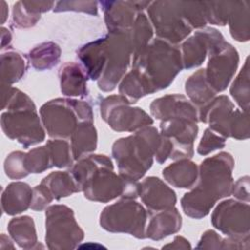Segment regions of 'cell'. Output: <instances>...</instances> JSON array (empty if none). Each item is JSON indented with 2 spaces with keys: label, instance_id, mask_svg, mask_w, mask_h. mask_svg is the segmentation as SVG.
Wrapping results in <instances>:
<instances>
[{
  "label": "cell",
  "instance_id": "6da1fadb",
  "mask_svg": "<svg viewBox=\"0 0 250 250\" xmlns=\"http://www.w3.org/2000/svg\"><path fill=\"white\" fill-rule=\"evenodd\" d=\"M69 172L89 200L105 203L117 197L135 199L139 196L140 184L115 174L112 161L106 155H86L78 159Z\"/></svg>",
  "mask_w": 250,
  "mask_h": 250
},
{
  "label": "cell",
  "instance_id": "7a4b0ae2",
  "mask_svg": "<svg viewBox=\"0 0 250 250\" xmlns=\"http://www.w3.org/2000/svg\"><path fill=\"white\" fill-rule=\"evenodd\" d=\"M233 157L220 152L204 159L198 168L196 186L181 199L184 213L194 219L207 216L216 202L231 194Z\"/></svg>",
  "mask_w": 250,
  "mask_h": 250
},
{
  "label": "cell",
  "instance_id": "3957f363",
  "mask_svg": "<svg viewBox=\"0 0 250 250\" xmlns=\"http://www.w3.org/2000/svg\"><path fill=\"white\" fill-rule=\"evenodd\" d=\"M160 138L157 129L149 125L137 130L134 135L116 140L112 146V156L119 174L132 181L143 178L152 166Z\"/></svg>",
  "mask_w": 250,
  "mask_h": 250
},
{
  "label": "cell",
  "instance_id": "277c9868",
  "mask_svg": "<svg viewBox=\"0 0 250 250\" xmlns=\"http://www.w3.org/2000/svg\"><path fill=\"white\" fill-rule=\"evenodd\" d=\"M183 68L180 49L159 38L133 57L132 69L141 74L153 93L170 86Z\"/></svg>",
  "mask_w": 250,
  "mask_h": 250
},
{
  "label": "cell",
  "instance_id": "5b68a950",
  "mask_svg": "<svg viewBox=\"0 0 250 250\" xmlns=\"http://www.w3.org/2000/svg\"><path fill=\"white\" fill-rule=\"evenodd\" d=\"M40 118L50 137L65 139L72 135L79 123L93 122L94 114L92 106L84 101L58 98L41 106Z\"/></svg>",
  "mask_w": 250,
  "mask_h": 250
},
{
  "label": "cell",
  "instance_id": "8992f818",
  "mask_svg": "<svg viewBox=\"0 0 250 250\" xmlns=\"http://www.w3.org/2000/svg\"><path fill=\"white\" fill-rule=\"evenodd\" d=\"M146 217V209L139 202L121 198L103 210L100 225L110 232H124L138 238H145Z\"/></svg>",
  "mask_w": 250,
  "mask_h": 250
},
{
  "label": "cell",
  "instance_id": "52a82bcc",
  "mask_svg": "<svg viewBox=\"0 0 250 250\" xmlns=\"http://www.w3.org/2000/svg\"><path fill=\"white\" fill-rule=\"evenodd\" d=\"M146 10L159 39L177 45L192 31L184 18L181 1H153Z\"/></svg>",
  "mask_w": 250,
  "mask_h": 250
},
{
  "label": "cell",
  "instance_id": "ba28073f",
  "mask_svg": "<svg viewBox=\"0 0 250 250\" xmlns=\"http://www.w3.org/2000/svg\"><path fill=\"white\" fill-rule=\"evenodd\" d=\"M105 37V63L98 79V86L104 92H111L125 76L132 56V47L129 32H108Z\"/></svg>",
  "mask_w": 250,
  "mask_h": 250
},
{
  "label": "cell",
  "instance_id": "9c48e42d",
  "mask_svg": "<svg viewBox=\"0 0 250 250\" xmlns=\"http://www.w3.org/2000/svg\"><path fill=\"white\" fill-rule=\"evenodd\" d=\"M46 242L49 248H74L84 236L73 211L65 205H52L46 209Z\"/></svg>",
  "mask_w": 250,
  "mask_h": 250
},
{
  "label": "cell",
  "instance_id": "30bf717a",
  "mask_svg": "<svg viewBox=\"0 0 250 250\" xmlns=\"http://www.w3.org/2000/svg\"><path fill=\"white\" fill-rule=\"evenodd\" d=\"M132 103L122 95H111L101 103V116L117 132H136L152 125V118L141 107L130 106Z\"/></svg>",
  "mask_w": 250,
  "mask_h": 250
},
{
  "label": "cell",
  "instance_id": "8fae6325",
  "mask_svg": "<svg viewBox=\"0 0 250 250\" xmlns=\"http://www.w3.org/2000/svg\"><path fill=\"white\" fill-rule=\"evenodd\" d=\"M41 122L36 106L11 109L1 115V128L4 134L24 147L44 141L45 130Z\"/></svg>",
  "mask_w": 250,
  "mask_h": 250
},
{
  "label": "cell",
  "instance_id": "7c38bea8",
  "mask_svg": "<svg viewBox=\"0 0 250 250\" xmlns=\"http://www.w3.org/2000/svg\"><path fill=\"white\" fill-rule=\"evenodd\" d=\"M209 61L205 70L206 81L214 92L226 90L232 79L239 62L236 49L225 39L216 44L208 52Z\"/></svg>",
  "mask_w": 250,
  "mask_h": 250
},
{
  "label": "cell",
  "instance_id": "4fadbf2b",
  "mask_svg": "<svg viewBox=\"0 0 250 250\" xmlns=\"http://www.w3.org/2000/svg\"><path fill=\"white\" fill-rule=\"evenodd\" d=\"M213 226L231 237L249 236V205L242 201H222L212 214Z\"/></svg>",
  "mask_w": 250,
  "mask_h": 250
},
{
  "label": "cell",
  "instance_id": "5bb4252c",
  "mask_svg": "<svg viewBox=\"0 0 250 250\" xmlns=\"http://www.w3.org/2000/svg\"><path fill=\"white\" fill-rule=\"evenodd\" d=\"M198 126L196 122L173 118L160 123V134L168 138L172 144L170 158L174 160L191 158L193 155V142L197 137Z\"/></svg>",
  "mask_w": 250,
  "mask_h": 250
},
{
  "label": "cell",
  "instance_id": "9a60e30c",
  "mask_svg": "<svg viewBox=\"0 0 250 250\" xmlns=\"http://www.w3.org/2000/svg\"><path fill=\"white\" fill-rule=\"evenodd\" d=\"M151 1H100L108 32H129L137 15L147 9Z\"/></svg>",
  "mask_w": 250,
  "mask_h": 250
},
{
  "label": "cell",
  "instance_id": "2e32d148",
  "mask_svg": "<svg viewBox=\"0 0 250 250\" xmlns=\"http://www.w3.org/2000/svg\"><path fill=\"white\" fill-rule=\"evenodd\" d=\"M224 39L222 33L212 27H203L195 31L181 46L183 67L190 69L202 64L210 49Z\"/></svg>",
  "mask_w": 250,
  "mask_h": 250
},
{
  "label": "cell",
  "instance_id": "e0dca14e",
  "mask_svg": "<svg viewBox=\"0 0 250 250\" xmlns=\"http://www.w3.org/2000/svg\"><path fill=\"white\" fill-rule=\"evenodd\" d=\"M149 108L152 116L161 121L173 118L198 121L196 106L183 95L173 94L155 99Z\"/></svg>",
  "mask_w": 250,
  "mask_h": 250
},
{
  "label": "cell",
  "instance_id": "ac0fdd59",
  "mask_svg": "<svg viewBox=\"0 0 250 250\" xmlns=\"http://www.w3.org/2000/svg\"><path fill=\"white\" fill-rule=\"evenodd\" d=\"M139 196L150 213L175 206V191L157 177H147L140 184Z\"/></svg>",
  "mask_w": 250,
  "mask_h": 250
},
{
  "label": "cell",
  "instance_id": "d6986e66",
  "mask_svg": "<svg viewBox=\"0 0 250 250\" xmlns=\"http://www.w3.org/2000/svg\"><path fill=\"white\" fill-rule=\"evenodd\" d=\"M233 110L234 104L231 101L227 96H219L198 109V120L208 123L211 130L227 139Z\"/></svg>",
  "mask_w": 250,
  "mask_h": 250
},
{
  "label": "cell",
  "instance_id": "ffe728a7",
  "mask_svg": "<svg viewBox=\"0 0 250 250\" xmlns=\"http://www.w3.org/2000/svg\"><path fill=\"white\" fill-rule=\"evenodd\" d=\"M106 56L105 35L95 41L87 43L79 49L77 57L87 76L92 80H98L103 73Z\"/></svg>",
  "mask_w": 250,
  "mask_h": 250
},
{
  "label": "cell",
  "instance_id": "44dd1931",
  "mask_svg": "<svg viewBox=\"0 0 250 250\" xmlns=\"http://www.w3.org/2000/svg\"><path fill=\"white\" fill-rule=\"evenodd\" d=\"M33 188L24 182H13L2 191L1 207L7 215H17L30 208Z\"/></svg>",
  "mask_w": 250,
  "mask_h": 250
},
{
  "label": "cell",
  "instance_id": "7402d4cb",
  "mask_svg": "<svg viewBox=\"0 0 250 250\" xmlns=\"http://www.w3.org/2000/svg\"><path fill=\"white\" fill-rule=\"evenodd\" d=\"M182 217L177 208L154 212L146 229V237L153 240L162 239L181 229Z\"/></svg>",
  "mask_w": 250,
  "mask_h": 250
},
{
  "label": "cell",
  "instance_id": "603a6c76",
  "mask_svg": "<svg viewBox=\"0 0 250 250\" xmlns=\"http://www.w3.org/2000/svg\"><path fill=\"white\" fill-rule=\"evenodd\" d=\"M61 91L68 97H84L87 95V74L82 66L75 62H66L59 72Z\"/></svg>",
  "mask_w": 250,
  "mask_h": 250
},
{
  "label": "cell",
  "instance_id": "cb8c5ba5",
  "mask_svg": "<svg viewBox=\"0 0 250 250\" xmlns=\"http://www.w3.org/2000/svg\"><path fill=\"white\" fill-rule=\"evenodd\" d=\"M162 175L175 188H191L197 181L198 167L187 158L179 159L163 169Z\"/></svg>",
  "mask_w": 250,
  "mask_h": 250
},
{
  "label": "cell",
  "instance_id": "d4e9b609",
  "mask_svg": "<svg viewBox=\"0 0 250 250\" xmlns=\"http://www.w3.org/2000/svg\"><path fill=\"white\" fill-rule=\"evenodd\" d=\"M70 138L71 152L74 160L89 155L97 147L98 135L93 122L84 121L79 123Z\"/></svg>",
  "mask_w": 250,
  "mask_h": 250
},
{
  "label": "cell",
  "instance_id": "484cf974",
  "mask_svg": "<svg viewBox=\"0 0 250 250\" xmlns=\"http://www.w3.org/2000/svg\"><path fill=\"white\" fill-rule=\"evenodd\" d=\"M228 23L233 39L239 42L249 40V1H232Z\"/></svg>",
  "mask_w": 250,
  "mask_h": 250
},
{
  "label": "cell",
  "instance_id": "4316f807",
  "mask_svg": "<svg viewBox=\"0 0 250 250\" xmlns=\"http://www.w3.org/2000/svg\"><path fill=\"white\" fill-rule=\"evenodd\" d=\"M185 89L189 101L199 108L210 103L216 96V93L206 81L205 70L203 68L188 77L186 81Z\"/></svg>",
  "mask_w": 250,
  "mask_h": 250
},
{
  "label": "cell",
  "instance_id": "83f0119b",
  "mask_svg": "<svg viewBox=\"0 0 250 250\" xmlns=\"http://www.w3.org/2000/svg\"><path fill=\"white\" fill-rule=\"evenodd\" d=\"M41 184L49 190L56 200L80 191L69 171L52 172L41 181Z\"/></svg>",
  "mask_w": 250,
  "mask_h": 250
},
{
  "label": "cell",
  "instance_id": "f1b7e54d",
  "mask_svg": "<svg viewBox=\"0 0 250 250\" xmlns=\"http://www.w3.org/2000/svg\"><path fill=\"white\" fill-rule=\"evenodd\" d=\"M26 70V62L22 56L13 50L1 55V85L11 86L19 81Z\"/></svg>",
  "mask_w": 250,
  "mask_h": 250
},
{
  "label": "cell",
  "instance_id": "f546056e",
  "mask_svg": "<svg viewBox=\"0 0 250 250\" xmlns=\"http://www.w3.org/2000/svg\"><path fill=\"white\" fill-rule=\"evenodd\" d=\"M8 230L11 237L22 248H32L37 242L35 225L29 216L12 219L8 224Z\"/></svg>",
  "mask_w": 250,
  "mask_h": 250
},
{
  "label": "cell",
  "instance_id": "4dcf8cb0",
  "mask_svg": "<svg viewBox=\"0 0 250 250\" xmlns=\"http://www.w3.org/2000/svg\"><path fill=\"white\" fill-rule=\"evenodd\" d=\"M61 58V48L54 42H44L30 50L29 62L36 70H48L57 65Z\"/></svg>",
  "mask_w": 250,
  "mask_h": 250
},
{
  "label": "cell",
  "instance_id": "1f68e13d",
  "mask_svg": "<svg viewBox=\"0 0 250 250\" xmlns=\"http://www.w3.org/2000/svg\"><path fill=\"white\" fill-rule=\"evenodd\" d=\"M132 47V56L140 54L151 41L153 36V27L144 12L137 15L135 22L129 31Z\"/></svg>",
  "mask_w": 250,
  "mask_h": 250
},
{
  "label": "cell",
  "instance_id": "d6a6232c",
  "mask_svg": "<svg viewBox=\"0 0 250 250\" xmlns=\"http://www.w3.org/2000/svg\"><path fill=\"white\" fill-rule=\"evenodd\" d=\"M118 90L119 94L126 97L132 104L153 93L147 82L135 69H132L122 78Z\"/></svg>",
  "mask_w": 250,
  "mask_h": 250
},
{
  "label": "cell",
  "instance_id": "836d02e7",
  "mask_svg": "<svg viewBox=\"0 0 250 250\" xmlns=\"http://www.w3.org/2000/svg\"><path fill=\"white\" fill-rule=\"evenodd\" d=\"M230 95L242 110L248 111L249 108V67L248 59H246L243 67L238 73L237 77L232 82Z\"/></svg>",
  "mask_w": 250,
  "mask_h": 250
},
{
  "label": "cell",
  "instance_id": "e575fe53",
  "mask_svg": "<svg viewBox=\"0 0 250 250\" xmlns=\"http://www.w3.org/2000/svg\"><path fill=\"white\" fill-rule=\"evenodd\" d=\"M24 165L27 172L38 174L42 173L52 167L53 161L50 154V150L47 145L39 147H35L29 150L24 155Z\"/></svg>",
  "mask_w": 250,
  "mask_h": 250
},
{
  "label": "cell",
  "instance_id": "d590c367",
  "mask_svg": "<svg viewBox=\"0 0 250 250\" xmlns=\"http://www.w3.org/2000/svg\"><path fill=\"white\" fill-rule=\"evenodd\" d=\"M207 23L226 25L232 1H203Z\"/></svg>",
  "mask_w": 250,
  "mask_h": 250
},
{
  "label": "cell",
  "instance_id": "8d00e7d4",
  "mask_svg": "<svg viewBox=\"0 0 250 250\" xmlns=\"http://www.w3.org/2000/svg\"><path fill=\"white\" fill-rule=\"evenodd\" d=\"M47 146L50 150L53 165L59 168L71 166L73 162V156L71 152V146L69 144L62 139L49 140Z\"/></svg>",
  "mask_w": 250,
  "mask_h": 250
},
{
  "label": "cell",
  "instance_id": "74e56055",
  "mask_svg": "<svg viewBox=\"0 0 250 250\" xmlns=\"http://www.w3.org/2000/svg\"><path fill=\"white\" fill-rule=\"evenodd\" d=\"M181 7L185 20L192 29H200L205 27L207 21L203 2L181 1Z\"/></svg>",
  "mask_w": 250,
  "mask_h": 250
},
{
  "label": "cell",
  "instance_id": "f35d334b",
  "mask_svg": "<svg viewBox=\"0 0 250 250\" xmlns=\"http://www.w3.org/2000/svg\"><path fill=\"white\" fill-rule=\"evenodd\" d=\"M229 137L245 140L249 137L248 111L234 109L229 124Z\"/></svg>",
  "mask_w": 250,
  "mask_h": 250
},
{
  "label": "cell",
  "instance_id": "ab89813d",
  "mask_svg": "<svg viewBox=\"0 0 250 250\" xmlns=\"http://www.w3.org/2000/svg\"><path fill=\"white\" fill-rule=\"evenodd\" d=\"M24 155L22 151H13L6 157L4 170L10 179L20 180L29 174L24 165Z\"/></svg>",
  "mask_w": 250,
  "mask_h": 250
},
{
  "label": "cell",
  "instance_id": "60d3db41",
  "mask_svg": "<svg viewBox=\"0 0 250 250\" xmlns=\"http://www.w3.org/2000/svg\"><path fill=\"white\" fill-rule=\"evenodd\" d=\"M40 18V15H33L27 12L21 1L16 2L13 6L12 25L16 28H28L34 26Z\"/></svg>",
  "mask_w": 250,
  "mask_h": 250
},
{
  "label": "cell",
  "instance_id": "b9f144b4",
  "mask_svg": "<svg viewBox=\"0 0 250 250\" xmlns=\"http://www.w3.org/2000/svg\"><path fill=\"white\" fill-rule=\"evenodd\" d=\"M98 5L97 1H59L56 2V5L53 9L54 12H83L89 15L97 16L98 15Z\"/></svg>",
  "mask_w": 250,
  "mask_h": 250
},
{
  "label": "cell",
  "instance_id": "7bdbcfd3",
  "mask_svg": "<svg viewBox=\"0 0 250 250\" xmlns=\"http://www.w3.org/2000/svg\"><path fill=\"white\" fill-rule=\"evenodd\" d=\"M225 146L226 138L217 134L210 128H207L198 144L197 153L200 155H207L216 149L223 148Z\"/></svg>",
  "mask_w": 250,
  "mask_h": 250
},
{
  "label": "cell",
  "instance_id": "ee69618b",
  "mask_svg": "<svg viewBox=\"0 0 250 250\" xmlns=\"http://www.w3.org/2000/svg\"><path fill=\"white\" fill-rule=\"evenodd\" d=\"M53 200L54 198L49 192V190L40 183L38 186L33 188V194H32L30 208L34 211H42Z\"/></svg>",
  "mask_w": 250,
  "mask_h": 250
},
{
  "label": "cell",
  "instance_id": "f6af8a7d",
  "mask_svg": "<svg viewBox=\"0 0 250 250\" xmlns=\"http://www.w3.org/2000/svg\"><path fill=\"white\" fill-rule=\"evenodd\" d=\"M231 194H233V196L240 201H245L246 203L249 202V177L248 176H244L238 179L235 183H233Z\"/></svg>",
  "mask_w": 250,
  "mask_h": 250
},
{
  "label": "cell",
  "instance_id": "bcb514c9",
  "mask_svg": "<svg viewBox=\"0 0 250 250\" xmlns=\"http://www.w3.org/2000/svg\"><path fill=\"white\" fill-rule=\"evenodd\" d=\"M27 12L33 15H40L54 9L56 3L54 1H21Z\"/></svg>",
  "mask_w": 250,
  "mask_h": 250
},
{
  "label": "cell",
  "instance_id": "7dc6e473",
  "mask_svg": "<svg viewBox=\"0 0 250 250\" xmlns=\"http://www.w3.org/2000/svg\"><path fill=\"white\" fill-rule=\"evenodd\" d=\"M1 34H2V44H1V49L3 50V49L5 48V45H6V44H7V45H9V44H10L12 36H11L10 31H9L7 28H5V27H2V28H1Z\"/></svg>",
  "mask_w": 250,
  "mask_h": 250
},
{
  "label": "cell",
  "instance_id": "c3c4849f",
  "mask_svg": "<svg viewBox=\"0 0 250 250\" xmlns=\"http://www.w3.org/2000/svg\"><path fill=\"white\" fill-rule=\"evenodd\" d=\"M1 23L3 24L8 18V6L5 1H1Z\"/></svg>",
  "mask_w": 250,
  "mask_h": 250
}]
</instances>
